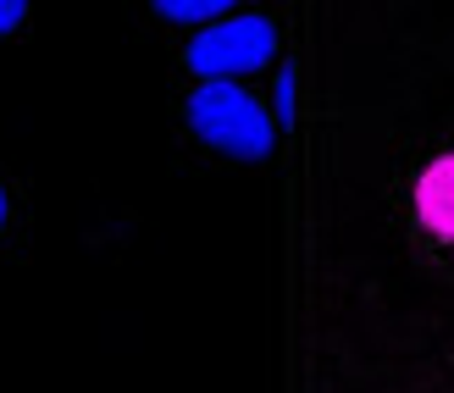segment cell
<instances>
[{
    "label": "cell",
    "instance_id": "obj_3",
    "mask_svg": "<svg viewBox=\"0 0 454 393\" xmlns=\"http://www.w3.org/2000/svg\"><path fill=\"white\" fill-rule=\"evenodd\" d=\"M416 216H421L427 233L454 239V155H438L416 177Z\"/></svg>",
    "mask_w": 454,
    "mask_h": 393
},
{
    "label": "cell",
    "instance_id": "obj_4",
    "mask_svg": "<svg viewBox=\"0 0 454 393\" xmlns=\"http://www.w3.org/2000/svg\"><path fill=\"white\" fill-rule=\"evenodd\" d=\"M150 6L161 17H172V22H211L227 6H239V0H150Z\"/></svg>",
    "mask_w": 454,
    "mask_h": 393
},
{
    "label": "cell",
    "instance_id": "obj_5",
    "mask_svg": "<svg viewBox=\"0 0 454 393\" xmlns=\"http://www.w3.org/2000/svg\"><path fill=\"white\" fill-rule=\"evenodd\" d=\"M22 12H28V0H0V34H12L22 22Z\"/></svg>",
    "mask_w": 454,
    "mask_h": 393
},
{
    "label": "cell",
    "instance_id": "obj_1",
    "mask_svg": "<svg viewBox=\"0 0 454 393\" xmlns=\"http://www.w3.org/2000/svg\"><path fill=\"white\" fill-rule=\"evenodd\" d=\"M189 128L206 138V145L239 155V161H261L271 150V117L261 111L255 95H244V89L227 83V78H211V83L194 89Z\"/></svg>",
    "mask_w": 454,
    "mask_h": 393
},
{
    "label": "cell",
    "instance_id": "obj_6",
    "mask_svg": "<svg viewBox=\"0 0 454 393\" xmlns=\"http://www.w3.org/2000/svg\"><path fill=\"white\" fill-rule=\"evenodd\" d=\"M0 227H6V189H0Z\"/></svg>",
    "mask_w": 454,
    "mask_h": 393
},
{
    "label": "cell",
    "instance_id": "obj_2",
    "mask_svg": "<svg viewBox=\"0 0 454 393\" xmlns=\"http://www.w3.org/2000/svg\"><path fill=\"white\" fill-rule=\"evenodd\" d=\"M278 51V28L266 17H233L216 22L189 44V67L200 78H233V73H255Z\"/></svg>",
    "mask_w": 454,
    "mask_h": 393
}]
</instances>
